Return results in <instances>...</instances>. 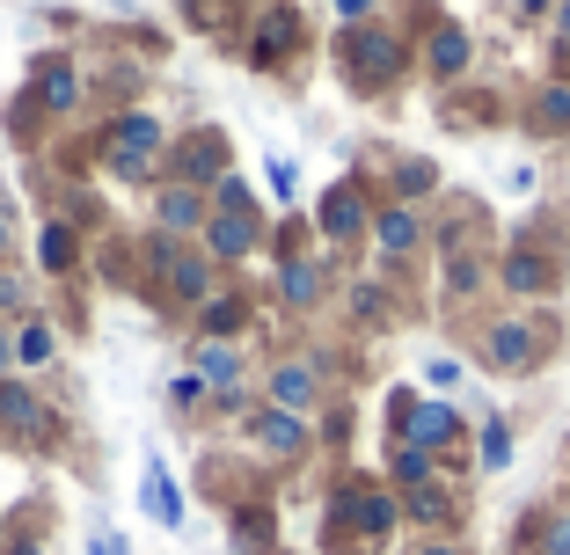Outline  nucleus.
I'll list each match as a JSON object with an SVG mask.
<instances>
[{"label": "nucleus", "instance_id": "f704fd0d", "mask_svg": "<svg viewBox=\"0 0 570 555\" xmlns=\"http://www.w3.org/2000/svg\"><path fill=\"white\" fill-rule=\"evenodd\" d=\"M417 403H424L417 387H395V395H387V432H395V438L410 432V417H417Z\"/></svg>", "mask_w": 570, "mask_h": 555}, {"label": "nucleus", "instance_id": "4468645a", "mask_svg": "<svg viewBox=\"0 0 570 555\" xmlns=\"http://www.w3.org/2000/svg\"><path fill=\"white\" fill-rule=\"evenodd\" d=\"M293 51H301V8H256L249 67L256 73H278V67H293Z\"/></svg>", "mask_w": 570, "mask_h": 555}, {"label": "nucleus", "instance_id": "20e7f679", "mask_svg": "<svg viewBox=\"0 0 570 555\" xmlns=\"http://www.w3.org/2000/svg\"><path fill=\"white\" fill-rule=\"evenodd\" d=\"M556 329H563V321L556 315H504V321H483V337H475V358H483L490 373H504V380H512V373H534L541 358L556 351Z\"/></svg>", "mask_w": 570, "mask_h": 555}, {"label": "nucleus", "instance_id": "9d476101", "mask_svg": "<svg viewBox=\"0 0 570 555\" xmlns=\"http://www.w3.org/2000/svg\"><path fill=\"white\" fill-rule=\"evenodd\" d=\"M154 264L168 270V300L205 307V300L219 293V286H213V278H219V264H213L205 249H184V241H161V235H154Z\"/></svg>", "mask_w": 570, "mask_h": 555}, {"label": "nucleus", "instance_id": "423d86ee", "mask_svg": "<svg viewBox=\"0 0 570 555\" xmlns=\"http://www.w3.org/2000/svg\"><path fill=\"white\" fill-rule=\"evenodd\" d=\"M227 132H219V125H190L184 139H168V184H190V190H205V198H213L219 184H227Z\"/></svg>", "mask_w": 570, "mask_h": 555}, {"label": "nucleus", "instance_id": "4be33fe9", "mask_svg": "<svg viewBox=\"0 0 570 555\" xmlns=\"http://www.w3.org/2000/svg\"><path fill=\"white\" fill-rule=\"evenodd\" d=\"M190 373L205 380V395H213L219 409L242 395V351L235 344H190Z\"/></svg>", "mask_w": 570, "mask_h": 555}, {"label": "nucleus", "instance_id": "393cba45", "mask_svg": "<svg viewBox=\"0 0 570 555\" xmlns=\"http://www.w3.org/2000/svg\"><path fill=\"white\" fill-rule=\"evenodd\" d=\"M242 329H249V293H213V300L198 307V344H235Z\"/></svg>", "mask_w": 570, "mask_h": 555}, {"label": "nucleus", "instance_id": "5701e85b", "mask_svg": "<svg viewBox=\"0 0 570 555\" xmlns=\"http://www.w3.org/2000/svg\"><path fill=\"white\" fill-rule=\"evenodd\" d=\"M403 519L432 526V541H446V526H453V519H469V505H461V489L439 475V483H424V489H410V497H403Z\"/></svg>", "mask_w": 570, "mask_h": 555}, {"label": "nucleus", "instance_id": "f03ea898", "mask_svg": "<svg viewBox=\"0 0 570 555\" xmlns=\"http://www.w3.org/2000/svg\"><path fill=\"white\" fill-rule=\"evenodd\" d=\"M198 249L213 256V264H249V256L264 249V212H256V198H249L242 176H227V184L213 190V219H205Z\"/></svg>", "mask_w": 570, "mask_h": 555}, {"label": "nucleus", "instance_id": "7ed1b4c3", "mask_svg": "<svg viewBox=\"0 0 570 555\" xmlns=\"http://www.w3.org/2000/svg\"><path fill=\"white\" fill-rule=\"evenodd\" d=\"M102 161L125 184H154L168 169V125L154 110H118V118L102 125Z\"/></svg>", "mask_w": 570, "mask_h": 555}, {"label": "nucleus", "instance_id": "ddd939ff", "mask_svg": "<svg viewBox=\"0 0 570 555\" xmlns=\"http://www.w3.org/2000/svg\"><path fill=\"white\" fill-rule=\"evenodd\" d=\"M73 102H81V73H73L67 51H51L30 67V88H22V110H45V118H67Z\"/></svg>", "mask_w": 570, "mask_h": 555}, {"label": "nucleus", "instance_id": "f3484780", "mask_svg": "<svg viewBox=\"0 0 570 555\" xmlns=\"http://www.w3.org/2000/svg\"><path fill=\"white\" fill-rule=\"evenodd\" d=\"M330 300V270L315 256H278V307L285 315H315Z\"/></svg>", "mask_w": 570, "mask_h": 555}, {"label": "nucleus", "instance_id": "a19ab883", "mask_svg": "<svg viewBox=\"0 0 570 555\" xmlns=\"http://www.w3.org/2000/svg\"><path fill=\"white\" fill-rule=\"evenodd\" d=\"M0 555H45V541H37V534H8V548H0Z\"/></svg>", "mask_w": 570, "mask_h": 555}, {"label": "nucleus", "instance_id": "a211bd4d", "mask_svg": "<svg viewBox=\"0 0 570 555\" xmlns=\"http://www.w3.org/2000/svg\"><path fill=\"white\" fill-rule=\"evenodd\" d=\"M139 512H147L154 526H168V534H176V526L190 519V505H184V483L168 475V460H161V454H154L147 468H139Z\"/></svg>", "mask_w": 570, "mask_h": 555}, {"label": "nucleus", "instance_id": "0eeeda50", "mask_svg": "<svg viewBox=\"0 0 570 555\" xmlns=\"http://www.w3.org/2000/svg\"><path fill=\"white\" fill-rule=\"evenodd\" d=\"M0 438H16L22 454H51V409L37 403V387L0 373Z\"/></svg>", "mask_w": 570, "mask_h": 555}, {"label": "nucleus", "instance_id": "cd10ccee", "mask_svg": "<svg viewBox=\"0 0 570 555\" xmlns=\"http://www.w3.org/2000/svg\"><path fill=\"white\" fill-rule=\"evenodd\" d=\"M227 541H235L242 555H271V541H278V519H271V505H242L235 519H227Z\"/></svg>", "mask_w": 570, "mask_h": 555}, {"label": "nucleus", "instance_id": "2eb2a0df", "mask_svg": "<svg viewBox=\"0 0 570 555\" xmlns=\"http://www.w3.org/2000/svg\"><path fill=\"white\" fill-rule=\"evenodd\" d=\"M469 67H475V37H469V22L439 16L432 30H424V73H432L439 88H453Z\"/></svg>", "mask_w": 570, "mask_h": 555}, {"label": "nucleus", "instance_id": "9b49d317", "mask_svg": "<svg viewBox=\"0 0 570 555\" xmlns=\"http://www.w3.org/2000/svg\"><path fill=\"white\" fill-rule=\"evenodd\" d=\"M322 403V366L315 358H278L264 373V409H285V417H307Z\"/></svg>", "mask_w": 570, "mask_h": 555}, {"label": "nucleus", "instance_id": "412c9836", "mask_svg": "<svg viewBox=\"0 0 570 555\" xmlns=\"http://www.w3.org/2000/svg\"><path fill=\"white\" fill-rule=\"evenodd\" d=\"M249 438L264 446L271 460H301L307 446H315V432H307V417H285V409H249Z\"/></svg>", "mask_w": 570, "mask_h": 555}, {"label": "nucleus", "instance_id": "c9c22d12", "mask_svg": "<svg viewBox=\"0 0 570 555\" xmlns=\"http://www.w3.org/2000/svg\"><path fill=\"white\" fill-rule=\"evenodd\" d=\"M424 380L439 387V403H446L453 387H461V366H453V358H424Z\"/></svg>", "mask_w": 570, "mask_h": 555}, {"label": "nucleus", "instance_id": "4c0bfd02", "mask_svg": "<svg viewBox=\"0 0 570 555\" xmlns=\"http://www.w3.org/2000/svg\"><path fill=\"white\" fill-rule=\"evenodd\" d=\"M88 555H132V548H125V534H110V526H96V534H88Z\"/></svg>", "mask_w": 570, "mask_h": 555}, {"label": "nucleus", "instance_id": "6ab92c4d", "mask_svg": "<svg viewBox=\"0 0 570 555\" xmlns=\"http://www.w3.org/2000/svg\"><path fill=\"white\" fill-rule=\"evenodd\" d=\"M395 315H403V307H395V293H387L381 278H352V286H344V321H352L358 337H387Z\"/></svg>", "mask_w": 570, "mask_h": 555}, {"label": "nucleus", "instance_id": "1a4fd4ad", "mask_svg": "<svg viewBox=\"0 0 570 555\" xmlns=\"http://www.w3.org/2000/svg\"><path fill=\"white\" fill-rule=\"evenodd\" d=\"M498 286L512 293V300H556V293H563V264H556L549 249L512 241V249L498 256Z\"/></svg>", "mask_w": 570, "mask_h": 555}, {"label": "nucleus", "instance_id": "2f4dec72", "mask_svg": "<svg viewBox=\"0 0 570 555\" xmlns=\"http://www.w3.org/2000/svg\"><path fill=\"white\" fill-rule=\"evenodd\" d=\"M475 286H483V256H461V249H453L446 256V293H453V300H469Z\"/></svg>", "mask_w": 570, "mask_h": 555}, {"label": "nucleus", "instance_id": "aec40b11", "mask_svg": "<svg viewBox=\"0 0 570 555\" xmlns=\"http://www.w3.org/2000/svg\"><path fill=\"white\" fill-rule=\"evenodd\" d=\"M520 125L534 139H570V81H563V73H549V81L520 102Z\"/></svg>", "mask_w": 570, "mask_h": 555}, {"label": "nucleus", "instance_id": "473e14b6", "mask_svg": "<svg viewBox=\"0 0 570 555\" xmlns=\"http://www.w3.org/2000/svg\"><path fill=\"white\" fill-rule=\"evenodd\" d=\"M205 403H213V395H205L198 373H176V380H168V409H176V417H198Z\"/></svg>", "mask_w": 570, "mask_h": 555}, {"label": "nucleus", "instance_id": "e433bc0d", "mask_svg": "<svg viewBox=\"0 0 570 555\" xmlns=\"http://www.w3.org/2000/svg\"><path fill=\"white\" fill-rule=\"evenodd\" d=\"M264 184L278 190V198H293V190H301V176H293V161H271V169H264Z\"/></svg>", "mask_w": 570, "mask_h": 555}, {"label": "nucleus", "instance_id": "a878e982", "mask_svg": "<svg viewBox=\"0 0 570 555\" xmlns=\"http://www.w3.org/2000/svg\"><path fill=\"white\" fill-rule=\"evenodd\" d=\"M37 264H45L51 278H73V270H81V235H73L67 219H45V235H37Z\"/></svg>", "mask_w": 570, "mask_h": 555}, {"label": "nucleus", "instance_id": "6e6552de", "mask_svg": "<svg viewBox=\"0 0 570 555\" xmlns=\"http://www.w3.org/2000/svg\"><path fill=\"white\" fill-rule=\"evenodd\" d=\"M315 235L330 241V249H352L358 235H373V205H366V190H358V176H344V184H330L315 198Z\"/></svg>", "mask_w": 570, "mask_h": 555}, {"label": "nucleus", "instance_id": "72a5a7b5", "mask_svg": "<svg viewBox=\"0 0 570 555\" xmlns=\"http://www.w3.org/2000/svg\"><path fill=\"white\" fill-rule=\"evenodd\" d=\"M534 555H570V512H549L534 526Z\"/></svg>", "mask_w": 570, "mask_h": 555}, {"label": "nucleus", "instance_id": "b1692460", "mask_svg": "<svg viewBox=\"0 0 570 555\" xmlns=\"http://www.w3.org/2000/svg\"><path fill=\"white\" fill-rule=\"evenodd\" d=\"M373 241H381L387 264L417 256L424 249V212H417V205H381V212H373Z\"/></svg>", "mask_w": 570, "mask_h": 555}, {"label": "nucleus", "instance_id": "37998d69", "mask_svg": "<svg viewBox=\"0 0 570 555\" xmlns=\"http://www.w3.org/2000/svg\"><path fill=\"white\" fill-rule=\"evenodd\" d=\"M0 548H8V519H0Z\"/></svg>", "mask_w": 570, "mask_h": 555}, {"label": "nucleus", "instance_id": "c756f323", "mask_svg": "<svg viewBox=\"0 0 570 555\" xmlns=\"http://www.w3.org/2000/svg\"><path fill=\"white\" fill-rule=\"evenodd\" d=\"M51 351H59V337H51V321L22 315V321H16V358H22V366H51Z\"/></svg>", "mask_w": 570, "mask_h": 555}, {"label": "nucleus", "instance_id": "f257e3e1", "mask_svg": "<svg viewBox=\"0 0 570 555\" xmlns=\"http://www.w3.org/2000/svg\"><path fill=\"white\" fill-rule=\"evenodd\" d=\"M330 59H336V73H344V88L387 96V88L410 73V37L395 30V22H358V30H336Z\"/></svg>", "mask_w": 570, "mask_h": 555}, {"label": "nucleus", "instance_id": "58836bf2", "mask_svg": "<svg viewBox=\"0 0 570 555\" xmlns=\"http://www.w3.org/2000/svg\"><path fill=\"white\" fill-rule=\"evenodd\" d=\"M22 307H30V293H22L16 278H8V270H0V315H22Z\"/></svg>", "mask_w": 570, "mask_h": 555}, {"label": "nucleus", "instance_id": "ea45409f", "mask_svg": "<svg viewBox=\"0 0 570 555\" xmlns=\"http://www.w3.org/2000/svg\"><path fill=\"white\" fill-rule=\"evenodd\" d=\"M410 555H469V541H453V534H446V541H417Z\"/></svg>", "mask_w": 570, "mask_h": 555}, {"label": "nucleus", "instance_id": "dca6fc26", "mask_svg": "<svg viewBox=\"0 0 570 555\" xmlns=\"http://www.w3.org/2000/svg\"><path fill=\"white\" fill-rule=\"evenodd\" d=\"M205 219H213V198L190 184H161L154 190V227L161 241H184V235H205Z\"/></svg>", "mask_w": 570, "mask_h": 555}, {"label": "nucleus", "instance_id": "79ce46f5", "mask_svg": "<svg viewBox=\"0 0 570 555\" xmlns=\"http://www.w3.org/2000/svg\"><path fill=\"white\" fill-rule=\"evenodd\" d=\"M0 270H8V227H0Z\"/></svg>", "mask_w": 570, "mask_h": 555}, {"label": "nucleus", "instance_id": "c85d7f7f", "mask_svg": "<svg viewBox=\"0 0 570 555\" xmlns=\"http://www.w3.org/2000/svg\"><path fill=\"white\" fill-rule=\"evenodd\" d=\"M439 190V161H424V153H410L403 169H395V205H417Z\"/></svg>", "mask_w": 570, "mask_h": 555}, {"label": "nucleus", "instance_id": "bb28decb", "mask_svg": "<svg viewBox=\"0 0 570 555\" xmlns=\"http://www.w3.org/2000/svg\"><path fill=\"white\" fill-rule=\"evenodd\" d=\"M424 483H439V460L395 438V446H387V489H395V497H410V489H424Z\"/></svg>", "mask_w": 570, "mask_h": 555}, {"label": "nucleus", "instance_id": "7c9ffc66", "mask_svg": "<svg viewBox=\"0 0 570 555\" xmlns=\"http://www.w3.org/2000/svg\"><path fill=\"white\" fill-rule=\"evenodd\" d=\"M475 446H483L475 460H483V468L498 475L504 460H512V424H504V417H483V432H475Z\"/></svg>", "mask_w": 570, "mask_h": 555}, {"label": "nucleus", "instance_id": "f8f14e48", "mask_svg": "<svg viewBox=\"0 0 570 555\" xmlns=\"http://www.w3.org/2000/svg\"><path fill=\"white\" fill-rule=\"evenodd\" d=\"M403 446H417V454L446 460V454H461V446H469V424H461V409H453V403L424 395L417 417H410V432H403Z\"/></svg>", "mask_w": 570, "mask_h": 555}, {"label": "nucleus", "instance_id": "39448f33", "mask_svg": "<svg viewBox=\"0 0 570 555\" xmlns=\"http://www.w3.org/2000/svg\"><path fill=\"white\" fill-rule=\"evenodd\" d=\"M403 526V497L387 483H366V475H352V483H336L330 497V541H387Z\"/></svg>", "mask_w": 570, "mask_h": 555}]
</instances>
